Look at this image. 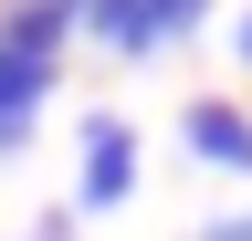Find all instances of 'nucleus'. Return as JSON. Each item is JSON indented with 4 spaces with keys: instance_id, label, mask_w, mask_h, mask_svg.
I'll list each match as a JSON object with an SVG mask.
<instances>
[{
    "instance_id": "obj_5",
    "label": "nucleus",
    "mask_w": 252,
    "mask_h": 241,
    "mask_svg": "<svg viewBox=\"0 0 252 241\" xmlns=\"http://www.w3.org/2000/svg\"><path fill=\"white\" fill-rule=\"evenodd\" d=\"M242 63H252V11H242Z\"/></svg>"
},
{
    "instance_id": "obj_2",
    "label": "nucleus",
    "mask_w": 252,
    "mask_h": 241,
    "mask_svg": "<svg viewBox=\"0 0 252 241\" xmlns=\"http://www.w3.org/2000/svg\"><path fill=\"white\" fill-rule=\"evenodd\" d=\"M84 210H126L137 199V136L116 126V115H94L84 126V189H74Z\"/></svg>"
},
{
    "instance_id": "obj_4",
    "label": "nucleus",
    "mask_w": 252,
    "mask_h": 241,
    "mask_svg": "<svg viewBox=\"0 0 252 241\" xmlns=\"http://www.w3.org/2000/svg\"><path fill=\"white\" fill-rule=\"evenodd\" d=\"M42 95H53V63L21 53V42H0V147L32 136V105H42Z\"/></svg>"
},
{
    "instance_id": "obj_1",
    "label": "nucleus",
    "mask_w": 252,
    "mask_h": 241,
    "mask_svg": "<svg viewBox=\"0 0 252 241\" xmlns=\"http://www.w3.org/2000/svg\"><path fill=\"white\" fill-rule=\"evenodd\" d=\"M84 11H94V32H105L116 53H158V42H179L210 0H84Z\"/></svg>"
},
{
    "instance_id": "obj_3",
    "label": "nucleus",
    "mask_w": 252,
    "mask_h": 241,
    "mask_svg": "<svg viewBox=\"0 0 252 241\" xmlns=\"http://www.w3.org/2000/svg\"><path fill=\"white\" fill-rule=\"evenodd\" d=\"M179 136H189V158H210V168H231V178H252V115L242 105H220V95H200L179 115Z\"/></svg>"
}]
</instances>
